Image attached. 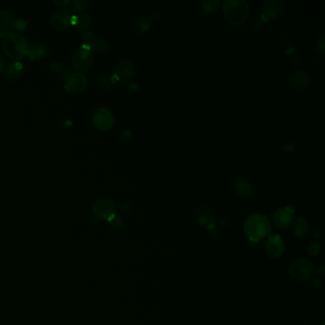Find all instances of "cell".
I'll list each match as a JSON object with an SVG mask.
<instances>
[{"label":"cell","instance_id":"21","mask_svg":"<svg viewBox=\"0 0 325 325\" xmlns=\"http://www.w3.org/2000/svg\"><path fill=\"white\" fill-rule=\"evenodd\" d=\"M151 25H152V19L144 18V17L137 18L132 22L133 30L140 34L148 32L149 29L151 28Z\"/></svg>","mask_w":325,"mask_h":325},{"label":"cell","instance_id":"6","mask_svg":"<svg viewBox=\"0 0 325 325\" xmlns=\"http://www.w3.org/2000/svg\"><path fill=\"white\" fill-rule=\"evenodd\" d=\"M92 212L97 220L106 221L109 223L112 218L116 215V207L110 199L100 198L93 203Z\"/></svg>","mask_w":325,"mask_h":325},{"label":"cell","instance_id":"26","mask_svg":"<svg viewBox=\"0 0 325 325\" xmlns=\"http://www.w3.org/2000/svg\"><path fill=\"white\" fill-rule=\"evenodd\" d=\"M95 39L96 38L92 32H85L83 37H82V45H83L82 48L87 49V50H91Z\"/></svg>","mask_w":325,"mask_h":325},{"label":"cell","instance_id":"34","mask_svg":"<svg viewBox=\"0 0 325 325\" xmlns=\"http://www.w3.org/2000/svg\"><path fill=\"white\" fill-rule=\"evenodd\" d=\"M5 67H6V61H5V59L3 57L0 56V74L4 72Z\"/></svg>","mask_w":325,"mask_h":325},{"label":"cell","instance_id":"4","mask_svg":"<svg viewBox=\"0 0 325 325\" xmlns=\"http://www.w3.org/2000/svg\"><path fill=\"white\" fill-rule=\"evenodd\" d=\"M289 272L296 280L306 281L313 277L314 268L309 260L297 259L290 264Z\"/></svg>","mask_w":325,"mask_h":325},{"label":"cell","instance_id":"37","mask_svg":"<svg viewBox=\"0 0 325 325\" xmlns=\"http://www.w3.org/2000/svg\"><path fill=\"white\" fill-rule=\"evenodd\" d=\"M128 209H129V204L125 203V204L121 205V211H124V212H125V211H128Z\"/></svg>","mask_w":325,"mask_h":325},{"label":"cell","instance_id":"8","mask_svg":"<svg viewBox=\"0 0 325 325\" xmlns=\"http://www.w3.org/2000/svg\"><path fill=\"white\" fill-rule=\"evenodd\" d=\"M273 223L279 229L289 228L295 222V211L293 206L279 208L272 215Z\"/></svg>","mask_w":325,"mask_h":325},{"label":"cell","instance_id":"31","mask_svg":"<svg viewBox=\"0 0 325 325\" xmlns=\"http://www.w3.org/2000/svg\"><path fill=\"white\" fill-rule=\"evenodd\" d=\"M320 251V246L317 243H312L308 247V254L312 257H316V255Z\"/></svg>","mask_w":325,"mask_h":325},{"label":"cell","instance_id":"18","mask_svg":"<svg viewBox=\"0 0 325 325\" xmlns=\"http://www.w3.org/2000/svg\"><path fill=\"white\" fill-rule=\"evenodd\" d=\"M234 189L236 193L242 198H248L252 194V186L250 182L242 177H238L234 181Z\"/></svg>","mask_w":325,"mask_h":325},{"label":"cell","instance_id":"39","mask_svg":"<svg viewBox=\"0 0 325 325\" xmlns=\"http://www.w3.org/2000/svg\"><path fill=\"white\" fill-rule=\"evenodd\" d=\"M322 325H324V324H322Z\"/></svg>","mask_w":325,"mask_h":325},{"label":"cell","instance_id":"38","mask_svg":"<svg viewBox=\"0 0 325 325\" xmlns=\"http://www.w3.org/2000/svg\"><path fill=\"white\" fill-rule=\"evenodd\" d=\"M304 325H308V324H304Z\"/></svg>","mask_w":325,"mask_h":325},{"label":"cell","instance_id":"20","mask_svg":"<svg viewBox=\"0 0 325 325\" xmlns=\"http://www.w3.org/2000/svg\"><path fill=\"white\" fill-rule=\"evenodd\" d=\"M293 224H294V235L297 239H300V240L306 239L310 231V226L306 219L297 218Z\"/></svg>","mask_w":325,"mask_h":325},{"label":"cell","instance_id":"9","mask_svg":"<svg viewBox=\"0 0 325 325\" xmlns=\"http://www.w3.org/2000/svg\"><path fill=\"white\" fill-rule=\"evenodd\" d=\"M92 121L93 125L98 130L101 131L111 130L115 123V119L112 112L104 107L98 108L93 112Z\"/></svg>","mask_w":325,"mask_h":325},{"label":"cell","instance_id":"10","mask_svg":"<svg viewBox=\"0 0 325 325\" xmlns=\"http://www.w3.org/2000/svg\"><path fill=\"white\" fill-rule=\"evenodd\" d=\"M265 254L272 259L279 258L284 252V242L279 235H269L264 243Z\"/></svg>","mask_w":325,"mask_h":325},{"label":"cell","instance_id":"15","mask_svg":"<svg viewBox=\"0 0 325 325\" xmlns=\"http://www.w3.org/2000/svg\"><path fill=\"white\" fill-rule=\"evenodd\" d=\"M24 72V66L19 61H13L7 64L4 69V77L9 80H18Z\"/></svg>","mask_w":325,"mask_h":325},{"label":"cell","instance_id":"25","mask_svg":"<svg viewBox=\"0 0 325 325\" xmlns=\"http://www.w3.org/2000/svg\"><path fill=\"white\" fill-rule=\"evenodd\" d=\"M28 26V21L25 19H15L13 22V27H12V33L19 34L24 32Z\"/></svg>","mask_w":325,"mask_h":325},{"label":"cell","instance_id":"17","mask_svg":"<svg viewBox=\"0 0 325 325\" xmlns=\"http://www.w3.org/2000/svg\"><path fill=\"white\" fill-rule=\"evenodd\" d=\"M48 55V47L43 42H36L29 46L27 55L31 60H39Z\"/></svg>","mask_w":325,"mask_h":325},{"label":"cell","instance_id":"23","mask_svg":"<svg viewBox=\"0 0 325 325\" xmlns=\"http://www.w3.org/2000/svg\"><path fill=\"white\" fill-rule=\"evenodd\" d=\"M201 9L207 14H214L220 9L221 1L220 0H203L200 3Z\"/></svg>","mask_w":325,"mask_h":325},{"label":"cell","instance_id":"13","mask_svg":"<svg viewBox=\"0 0 325 325\" xmlns=\"http://www.w3.org/2000/svg\"><path fill=\"white\" fill-rule=\"evenodd\" d=\"M195 216L196 223L207 228H211L212 226H214L216 218L214 210L208 206H203L197 209Z\"/></svg>","mask_w":325,"mask_h":325},{"label":"cell","instance_id":"7","mask_svg":"<svg viewBox=\"0 0 325 325\" xmlns=\"http://www.w3.org/2000/svg\"><path fill=\"white\" fill-rule=\"evenodd\" d=\"M74 15L69 9L58 8L56 9L51 18V23L56 31L63 32L73 25Z\"/></svg>","mask_w":325,"mask_h":325},{"label":"cell","instance_id":"19","mask_svg":"<svg viewBox=\"0 0 325 325\" xmlns=\"http://www.w3.org/2000/svg\"><path fill=\"white\" fill-rule=\"evenodd\" d=\"M14 17L4 11H0V37H6L12 33Z\"/></svg>","mask_w":325,"mask_h":325},{"label":"cell","instance_id":"2","mask_svg":"<svg viewBox=\"0 0 325 325\" xmlns=\"http://www.w3.org/2000/svg\"><path fill=\"white\" fill-rule=\"evenodd\" d=\"M223 15L233 26L242 25L250 14V6L245 0H225L223 4Z\"/></svg>","mask_w":325,"mask_h":325},{"label":"cell","instance_id":"33","mask_svg":"<svg viewBox=\"0 0 325 325\" xmlns=\"http://www.w3.org/2000/svg\"><path fill=\"white\" fill-rule=\"evenodd\" d=\"M128 88H129L131 92H133V93H137L140 90V87H139V85L137 83L128 84Z\"/></svg>","mask_w":325,"mask_h":325},{"label":"cell","instance_id":"5","mask_svg":"<svg viewBox=\"0 0 325 325\" xmlns=\"http://www.w3.org/2000/svg\"><path fill=\"white\" fill-rule=\"evenodd\" d=\"M94 62L93 52L91 50H87L84 48H80L74 52V56L72 58V63L74 69L81 73L88 72Z\"/></svg>","mask_w":325,"mask_h":325},{"label":"cell","instance_id":"32","mask_svg":"<svg viewBox=\"0 0 325 325\" xmlns=\"http://www.w3.org/2000/svg\"><path fill=\"white\" fill-rule=\"evenodd\" d=\"M316 49L321 54L324 53V35H322L321 37H319V39L317 41V44H316Z\"/></svg>","mask_w":325,"mask_h":325},{"label":"cell","instance_id":"24","mask_svg":"<svg viewBox=\"0 0 325 325\" xmlns=\"http://www.w3.org/2000/svg\"><path fill=\"white\" fill-rule=\"evenodd\" d=\"M107 49H108V43L106 42V40L103 38H97L95 39L91 51L96 55H101L107 51Z\"/></svg>","mask_w":325,"mask_h":325},{"label":"cell","instance_id":"22","mask_svg":"<svg viewBox=\"0 0 325 325\" xmlns=\"http://www.w3.org/2000/svg\"><path fill=\"white\" fill-rule=\"evenodd\" d=\"M92 19L88 14L81 13L73 18V25H75L78 29H88L91 26Z\"/></svg>","mask_w":325,"mask_h":325},{"label":"cell","instance_id":"11","mask_svg":"<svg viewBox=\"0 0 325 325\" xmlns=\"http://www.w3.org/2000/svg\"><path fill=\"white\" fill-rule=\"evenodd\" d=\"M284 13V3L281 0H268L262 5V17L266 21L279 19Z\"/></svg>","mask_w":325,"mask_h":325},{"label":"cell","instance_id":"14","mask_svg":"<svg viewBox=\"0 0 325 325\" xmlns=\"http://www.w3.org/2000/svg\"><path fill=\"white\" fill-rule=\"evenodd\" d=\"M136 74L134 64L128 60H121L115 67V76L119 80L127 81L133 78Z\"/></svg>","mask_w":325,"mask_h":325},{"label":"cell","instance_id":"29","mask_svg":"<svg viewBox=\"0 0 325 325\" xmlns=\"http://www.w3.org/2000/svg\"><path fill=\"white\" fill-rule=\"evenodd\" d=\"M109 223L111 224L112 227L115 229V230H121L124 226V220L121 218V216H119V215H114L111 219V221L109 222Z\"/></svg>","mask_w":325,"mask_h":325},{"label":"cell","instance_id":"28","mask_svg":"<svg viewBox=\"0 0 325 325\" xmlns=\"http://www.w3.org/2000/svg\"><path fill=\"white\" fill-rule=\"evenodd\" d=\"M115 81L113 80V77H110V76H107V75H104V76H101L98 81H97V85L98 87L101 89V90H107L109 89L112 86V84L114 83Z\"/></svg>","mask_w":325,"mask_h":325},{"label":"cell","instance_id":"16","mask_svg":"<svg viewBox=\"0 0 325 325\" xmlns=\"http://www.w3.org/2000/svg\"><path fill=\"white\" fill-rule=\"evenodd\" d=\"M290 81L297 90H304L310 84V77L306 72L298 70L290 75Z\"/></svg>","mask_w":325,"mask_h":325},{"label":"cell","instance_id":"3","mask_svg":"<svg viewBox=\"0 0 325 325\" xmlns=\"http://www.w3.org/2000/svg\"><path fill=\"white\" fill-rule=\"evenodd\" d=\"M28 42L20 34L11 33L6 36L2 42V49L6 56L17 60H20L27 55Z\"/></svg>","mask_w":325,"mask_h":325},{"label":"cell","instance_id":"36","mask_svg":"<svg viewBox=\"0 0 325 325\" xmlns=\"http://www.w3.org/2000/svg\"><path fill=\"white\" fill-rule=\"evenodd\" d=\"M70 1H54V3L56 4V5H67L68 3H69Z\"/></svg>","mask_w":325,"mask_h":325},{"label":"cell","instance_id":"35","mask_svg":"<svg viewBox=\"0 0 325 325\" xmlns=\"http://www.w3.org/2000/svg\"><path fill=\"white\" fill-rule=\"evenodd\" d=\"M121 135H122V137L123 138H131V136H132V132H131L130 130H127V129H125V130L122 131V133H121Z\"/></svg>","mask_w":325,"mask_h":325},{"label":"cell","instance_id":"30","mask_svg":"<svg viewBox=\"0 0 325 325\" xmlns=\"http://www.w3.org/2000/svg\"><path fill=\"white\" fill-rule=\"evenodd\" d=\"M65 68V64L61 61H55L53 63H51L50 65V69L52 72H55V73H59V72H62Z\"/></svg>","mask_w":325,"mask_h":325},{"label":"cell","instance_id":"12","mask_svg":"<svg viewBox=\"0 0 325 325\" xmlns=\"http://www.w3.org/2000/svg\"><path fill=\"white\" fill-rule=\"evenodd\" d=\"M87 85L88 78L85 74L82 73H74L67 77L64 89L68 93H81L87 88Z\"/></svg>","mask_w":325,"mask_h":325},{"label":"cell","instance_id":"27","mask_svg":"<svg viewBox=\"0 0 325 325\" xmlns=\"http://www.w3.org/2000/svg\"><path fill=\"white\" fill-rule=\"evenodd\" d=\"M91 2L89 0H74L73 2V10L75 13H83L85 10L88 9Z\"/></svg>","mask_w":325,"mask_h":325},{"label":"cell","instance_id":"1","mask_svg":"<svg viewBox=\"0 0 325 325\" xmlns=\"http://www.w3.org/2000/svg\"><path fill=\"white\" fill-rule=\"evenodd\" d=\"M243 230L250 242H258L271 235L272 223L265 214H253L245 221Z\"/></svg>","mask_w":325,"mask_h":325}]
</instances>
